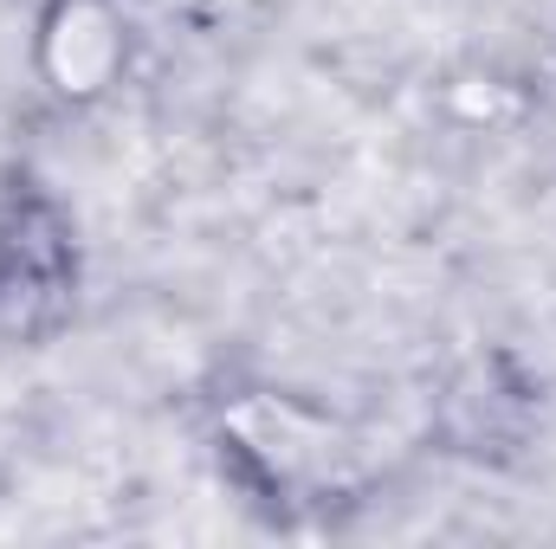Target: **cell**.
<instances>
[{
	"label": "cell",
	"mask_w": 556,
	"mask_h": 549,
	"mask_svg": "<svg viewBox=\"0 0 556 549\" xmlns=\"http://www.w3.org/2000/svg\"><path fill=\"white\" fill-rule=\"evenodd\" d=\"M39 65L52 91L65 98H98L117 65H124V20L111 0H52L39 26Z\"/></svg>",
	"instance_id": "obj_1"
}]
</instances>
